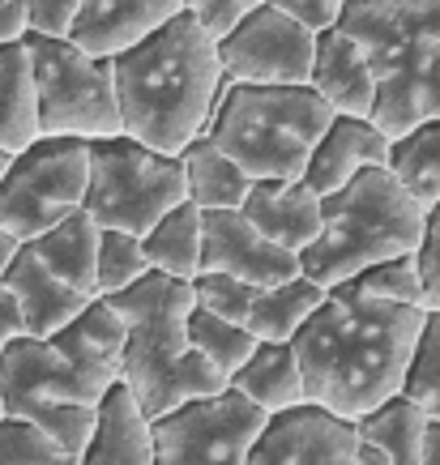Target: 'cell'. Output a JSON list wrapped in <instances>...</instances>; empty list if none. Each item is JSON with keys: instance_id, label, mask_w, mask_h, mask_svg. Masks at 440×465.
Wrapping results in <instances>:
<instances>
[{"instance_id": "6da1fadb", "label": "cell", "mask_w": 440, "mask_h": 465, "mask_svg": "<svg viewBox=\"0 0 440 465\" xmlns=\"http://www.w3.org/2000/svg\"><path fill=\"white\" fill-rule=\"evenodd\" d=\"M424 321L427 308L419 303L376 299L355 282L329 286L325 303L291 338L308 381V401L364 419L402 393Z\"/></svg>"}, {"instance_id": "7a4b0ae2", "label": "cell", "mask_w": 440, "mask_h": 465, "mask_svg": "<svg viewBox=\"0 0 440 465\" xmlns=\"http://www.w3.org/2000/svg\"><path fill=\"white\" fill-rule=\"evenodd\" d=\"M112 77L125 133L163 154H180L205 133L227 90L218 39L188 9L112 56Z\"/></svg>"}, {"instance_id": "3957f363", "label": "cell", "mask_w": 440, "mask_h": 465, "mask_svg": "<svg viewBox=\"0 0 440 465\" xmlns=\"http://www.w3.org/2000/svg\"><path fill=\"white\" fill-rule=\"evenodd\" d=\"M107 299L128 321L120 381L128 384V393L137 397V406L150 419L185 406V401H197V397L223 393L231 384L188 341V316L197 308V291L188 278H171L163 269H150L142 282L125 286Z\"/></svg>"}, {"instance_id": "277c9868", "label": "cell", "mask_w": 440, "mask_h": 465, "mask_svg": "<svg viewBox=\"0 0 440 465\" xmlns=\"http://www.w3.org/2000/svg\"><path fill=\"white\" fill-rule=\"evenodd\" d=\"M338 26L359 39L376 73L372 124L402 137L440 120V0H346Z\"/></svg>"}, {"instance_id": "5b68a950", "label": "cell", "mask_w": 440, "mask_h": 465, "mask_svg": "<svg viewBox=\"0 0 440 465\" xmlns=\"http://www.w3.org/2000/svg\"><path fill=\"white\" fill-rule=\"evenodd\" d=\"M424 223L427 210L402 188L394 171L364 167L351 183L325 197L321 235L299 252V265L321 286L351 282L368 265L415 252L424 240Z\"/></svg>"}, {"instance_id": "8992f818", "label": "cell", "mask_w": 440, "mask_h": 465, "mask_svg": "<svg viewBox=\"0 0 440 465\" xmlns=\"http://www.w3.org/2000/svg\"><path fill=\"white\" fill-rule=\"evenodd\" d=\"M334 115L338 112L313 85L227 82L205 133L253 180H304L308 158Z\"/></svg>"}, {"instance_id": "52a82bcc", "label": "cell", "mask_w": 440, "mask_h": 465, "mask_svg": "<svg viewBox=\"0 0 440 465\" xmlns=\"http://www.w3.org/2000/svg\"><path fill=\"white\" fill-rule=\"evenodd\" d=\"M0 397L5 414H22L39 423L52 440L82 457L95 423L99 401L107 397L99 381H90L52 338H17L0 354Z\"/></svg>"}, {"instance_id": "ba28073f", "label": "cell", "mask_w": 440, "mask_h": 465, "mask_svg": "<svg viewBox=\"0 0 440 465\" xmlns=\"http://www.w3.org/2000/svg\"><path fill=\"white\" fill-rule=\"evenodd\" d=\"M188 201V180L180 154H163L128 133L90 142V188L85 213L103 231L145 235L150 226Z\"/></svg>"}, {"instance_id": "9c48e42d", "label": "cell", "mask_w": 440, "mask_h": 465, "mask_svg": "<svg viewBox=\"0 0 440 465\" xmlns=\"http://www.w3.org/2000/svg\"><path fill=\"white\" fill-rule=\"evenodd\" d=\"M26 47L39 82V137L99 142L125 133L112 60L90 56L82 43L52 35H26Z\"/></svg>"}, {"instance_id": "30bf717a", "label": "cell", "mask_w": 440, "mask_h": 465, "mask_svg": "<svg viewBox=\"0 0 440 465\" xmlns=\"http://www.w3.org/2000/svg\"><path fill=\"white\" fill-rule=\"evenodd\" d=\"M90 188V142L82 137H39L14 154L0 180V226L22 243L85 210Z\"/></svg>"}, {"instance_id": "8fae6325", "label": "cell", "mask_w": 440, "mask_h": 465, "mask_svg": "<svg viewBox=\"0 0 440 465\" xmlns=\"http://www.w3.org/2000/svg\"><path fill=\"white\" fill-rule=\"evenodd\" d=\"M270 414L240 389L197 397L155 419V465H248Z\"/></svg>"}, {"instance_id": "7c38bea8", "label": "cell", "mask_w": 440, "mask_h": 465, "mask_svg": "<svg viewBox=\"0 0 440 465\" xmlns=\"http://www.w3.org/2000/svg\"><path fill=\"white\" fill-rule=\"evenodd\" d=\"M227 82L248 85H308L316 64V35L278 5H261L218 39Z\"/></svg>"}, {"instance_id": "4fadbf2b", "label": "cell", "mask_w": 440, "mask_h": 465, "mask_svg": "<svg viewBox=\"0 0 440 465\" xmlns=\"http://www.w3.org/2000/svg\"><path fill=\"white\" fill-rule=\"evenodd\" d=\"M248 465H394L355 419L304 401L295 410L270 414L261 427Z\"/></svg>"}, {"instance_id": "5bb4252c", "label": "cell", "mask_w": 440, "mask_h": 465, "mask_svg": "<svg viewBox=\"0 0 440 465\" xmlns=\"http://www.w3.org/2000/svg\"><path fill=\"white\" fill-rule=\"evenodd\" d=\"M201 269H218L231 278H244L253 286H278L304 273L299 252L274 243L256 223L244 218V210H201Z\"/></svg>"}, {"instance_id": "9a60e30c", "label": "cell", "mask_w": 440, "mask_h": 465, "mask_svg": "<svg viewBox=\"0 0 440 465\" xmlns=\"http://www.w3.org/2000/svg\"><path fill=\"white\" fill-rule=\"evenodd\" d=\"M240 210L256 231L291 252H304L325 223V197L308 180H253Z\"/></svg>"}, {"instance_id": "2e32d148", "label": "cell", "mask_w": 440, "mask_h": 465, "mask_svg": "<svg viewBox=\"0 0 440 465\" xmlns=\"http://www.w3.org/2000/svg\"><path fill=\"white\" fill-rule=\"evenodd\" d=\"M175 14H185V0H82L69 39L82 43L90 56L112 60Z\"/></svg>"}, {"instance_id": "e0dca14e", "label": "cell", "mask_w": 440, "mask_h": 465, "mask_svg": "<svg viewBox=\"0 0 440 465\" xmlns=\"http://www.w3.org/2000/svg\"><path fill=\"white\" fill-rule=\"evenodd\" d=\"M308 85L338 115L372 120V112H376V73H372V60L359 47V39H351L342 26L316 35V64Z\"/></svg>"}, {"instance_id": "ac0fdd59", "label": "cell", "mask_w": 440, "mask_h": 465, "mask_svg": "<svg viewBox=\"0 0 440 465\" xmlns=\"http://www.w3.org/2000/svg\"><path fill=\"white\" fill-rule=\"evenodd\" d=\"M389 145H394V137L381 133L372 120L334 115V124L325 128V137L316 142L313 158H308L304 180L313 183L321 197H329L342 183L355 180L364 167H389Z\"/></svg>"}, {"instance_id": "d6986e66", "label": "cell", "mask_w": 440, "mask_h": 465, "mask_svg": "<svg viewBox=\"0 0 440 465\" xmlns=\"http://www.w3.org/2000/svg\"><path fill=\"white\" fill-rule=\"evenodd\" d=\"M5 286L14 291L17 308L26 316L30 338H52V333H60V329L95 299V295H85V291H77V286H69L60 273H52L30 243H22V252L14 256V265L5 273Z\"/></svg>"}, {"instance_id": "ffe728a7", "label": "cell", "mask_w": 440, "mask_h": 465, "mask_svg": "<svg viewBox=\"0 0 440 465\" xmlns=\"http://www.w3.org/2000/svg\"><path fill=\"white\" fill-rule=\"evenodd\" d=\"M52 341L82 367L90 381H99L103 389H112V384L120 381V367H125L128 321L120 316V308H115L107 295H95L60 333H52Z\"/></svg>"}, {"instance_id": "44dd1931", "label": "cell", "mask_w": 440, "mask_h": 465, "mask_svg": "<svg viewBox=\"0 0 440 465\" xmlns=\"http://www.w3.org/2000/svg\"><path fill=\"white\" fill-rule=\"evenodd\" d=\"M82 465H155V419L137 406L125 381H115L99 401V423Z\"/></svg>"}, {"instance_id": "7402d4cb", "label": "cell", "mask_w": 440, "mask_h": 465, "mask_svg": "<svg viewBox=\"0 0 440 465\" xmlns=\"http://www.w3.org/2000/svg\"><path fill=\"white\" fill-rule=\"evenodd\" d=\"M231 389H240L265 414H283L308 401V381L291 341H256L253 359L231 376Z\"/></svg>"}, {"instance_id": "603a6c76", "label": "cell", "mask_w": 440, "mask_h": 465, "mask_svg": "<svg viewBox=\"0 0 440 465\" xmlns=\"http://www.w3.org/2000/svg\"><path fill=\"white\" fill-rule=\"evenodd\" d=\"M39 142V82L26 39L0 43V145L22 154Z\"/></svg>"}, {"instance_id": "cb8c5ba5", "label": "cell", "mask_w": 440, "mask_h": 465, "mask_svg": "<svg viewBox=\"0 0 440 465\" xmlns=\"http://www.w3.org/2000/svg\"><path fill=\"white\" fill-rule=\"evenodd\" d=\"M180 163H185L188 201L201 210H240L248 188H253V175L214 142L210 133H197L180 150Z\"/></svg>"}, {"instance_id": "d4e9b609", "label": "cell", "mask_w": 440, "mask_h": 465, "mask_svg": "<svg viewBox=\"0 0 440 465\" xmlns=\"http://www.w3.org/2000/svg\"><path fill=\"white\" fill-rule=\"evenodd\" d=\"M99 240H103V226L85 210H77L65 223L52 226V231H43L39 240H30V248L43 256V265L52 273H60L69 286H77L85 295H99Z\"/></svg>"}, {"instance_id": "484cf974", "label": "cell", "mask_w": 440, "mask_h": 465, "mask_svg": "<svg viewBox=\"0 0 440 465\" xmlns=\"http://www.w3.org/2000/svg\"><path fill=\"white\" fill-rule=\"evenodd\" d=\"M325 295H329V286L313 282L308 273H299V278L278 282V286H261L244 324H248L261 341H291L299 329H304V321L325 303Z\"/></svg>"}, {"instance_id": "4316f807", "label": "cell", "mask_w": 440, "mask_h": 465, "mask_svg": "<svg viewBox=\"0 0 440 465\" xmlns=\"http://www.w3.org/2000/svg\"><path fill=\"white\" fill-rule=\"evenodd\" d=\"M201 205L193 201H180L171 213H163L150 231L142 235L145 243V256H150V265L171 273V278H197L201 273Z\"/></svg>"}, {"instance_id": "83f0119b", "label": "cell", "mask_w": 440, "mask_h": 465, "mask_svg": "<svg viewBox=\"0 0 440 465\" xmlns=\"http://www.w3.org/2000/svg\"><path fill=\"white\" fill-rule=\"evenodd\" d=\"M427 414L415 397L394 393L389 401H381L376 410H368L364 419H355L359 431L376 444L394 465H419L424 452V431H427Z\"/></svg>"}, {"instance_id": "f1b7e54d", "label": "cell", "mask_w": 440, "mask_h": 465, "mask_svg": "<svg viewBox=\"0 0 440 465\" xmlns=\"http://www.w3.org/2000/svg\"><path fill=\"white\" fill-rule=\"evenodd\" d=\"M389 171L402 180L424 210L440 201V120H424L411 133L394 137L389 145Z\"/></svg>"}, {"instance_id": "f546056e", "label": "cell", "mask_w": 440, "mask_h": 465, "mask_svg": "<svg viewBox=\"0 0 440 465\" xmlns=\"http://www.w3.org/2000/svg\"><path fill=\"white\" fill-rule=\"evenodd\" d=\"M188 341H193V351L205 354V359L231 381V376L253 359L261 338H256L248 324H235V321H227V316H214V312H205V308H193V316H188Z\"/></svg>"}, {"instance_id": "4dcf8cb0", "label": "cell", "mask_w": 440, "mask_h": 465, "mask_svg": "<svg viewBox=\"0 0 440 465\" xmlns=\"http://www.w3.org/2000/svg\"><path fill=\"white\" fill-rule=\"evenodd\" d=\"M0 465H82V457L22 414H0Z\"/></svg>"}, {"instance_id": "1f68e13d", "label": "cell", "mask_w": 440, "mask_h": 465, "mask_svg": "<svg viewBox=\"0 0 440 465\" xmlns=\"http://www.w3.org/2000/svg\"><path fill=\"white\" fill-rule=\"evenodd\" d=\"M150 256H145L142 235L133 231H103L99 240V295H115L125 286L142 282L150 273Z\"/></svg>"}, {"instance_id": "d6a6232c", "label": "cell", "mask_w": 440, "mask_h": 465, "mask_svg": "<svg viewBox=\"0 0 440 465\" xmlns=\"http://www.w3.org/2000/svg\"><path fill=\"white\" fill-rule=\"evenodd\" d=\"M402 393L415 397L432 419H440V312H427L424 333H419V346H415V359H411V371H406Z\"/></svg>"}, {"instance_id": "836d02e7", "label": "cell", "mask_w": 440, "mask_h": 465, "mask_svg": "<svg viewBox=\"0 0 440 465\" xmlns=\"http://www.w3.org/2000/svg\"><path fill=\"white\" fill-rule=\"evenodd\" d=\"M359 291H368L376 299H394V303H419L424 308V273H419V256L402 252L389 256L381 265H368L359 278H351Z\"/></svg>"}, {"instance_id": "e575fe53", "label": "cell", "mask_w": 440, "mask_h": 465, "mask_svg": "<svg viewBox=\"0 0 440 465\" xmlns=\"http://www.w3.org/2000/svg\"><path fill=\"white\" fill-rule=\"evenodd\" d=\"M193 291H197V308L244 324L261 286L244 282V278H231V273H218V269H201L197 278H193Z\"/></svg>"}, {"instance_id": "d590c367", "label": "cell", "mask_w": 440, "mask_h": 465, "mask_svg": "<svg viewBox=\"0 0 440 465\" xmlns=\"http://www.w3.org/2000/svg\"><path fill=\"white\" fill-rule=\"evenodd\" d=\"M415 256H419V273H424V308L440 312V201L427 210L424 240H419Z\"/></svg>"}, {"instance_id": "8d00e7d4", "label": "cell", "mask_w": 440, "mask_h": 465, "mask_svg": "<svg viewBox=\"0 0 440 465\" xmlns=\"http://www.w3.org/2000/svg\"><path fill=\"white\" fill-rule=\"evenodd\" d=\"M261 5H270V0H185V9L210 30L214 39H223L227 30H235Z\"/></svg>"}, {"instance_id": "74e56055", "label": "cell", "mask_w": 440, "mask_h": 465, "mask_svg": "<svg viewBox=\"0 0 440 465\" xmlns=\"http://www.w3.org/2000/svg\"><path fill=\"white\" fill-rule=\"evenodd\" d=\"M82 0H26V35H52V39H69L73 22H77Z\"/></svg>"}, {"instance_id": "f35d334b", "label": "cell", "mask_w": 440, "mask_h": 465, "mask_svg": "<svg viewBox=\"0 0 440 465\" xmlns=\"http://www.w3.org/2000/svg\"><path fill=\"white\" fill-rule=\"evenodd\" d=\"M270 5H278L283 14H291L295 22H304V26L313 30V35H321V30L338 26L346 0H270Z\"/></svg>"}, {"instance_id": "ab89813d", "label": "cell", "mask_w": 440, "mask_h": 465, "mask_svg": "<svg viewBox=\"0 0 440 465\" xmlns=\"http://www.w3.org/2000/svg\"><path fill=\"white\" fill-rule=\"evenodd\" d=\"M17 338H26V316H22V308H17L14 291L0 282V354L9 351Z\"/></svg>"}, {"instance_id": "60d3db41", "label": "cell", "mask_w": 440, "mask_h": 465, "mask_svg": "<svg viewBox=\"0 0 440 465\" xmlns=\"http://www.w3.org/2000/svg\"><path fill=\"white\" fill-rule=\"evenodd\" d=\"M26 0H0V43L26 39Z\"/></svg>"}, {"instance_id": "b9f144b4", "label": "cell", "mask_w": 440, "mask_h": 465, "mask_svg": "<svg viewBox=\"0 0 440 465\" xmlns=\"http://www.w3.org/2000/svg\"><path fill=\"white\" fill-rule=\"evenodd\" d=\"M419 465H440V419H427V431H424V452H419Z\"/></svg>"}, {"instance_id": "7bdbcfd3", "label": "cell", "mask_w": 440, "mask_h": 465, "mask_svg": "<svg viewBox=\"0 0 440 465\" xmlns=\"http://www.w3.org/2000/svg\"><path fill=\"white\" fill-rule=\"evenodd\" d=\"M17 252H22V240H17V235H9V231L0 226V282H5V273H9V265H14Z\"/></svg>"}, {"instance_id": "ee69618b", "label": "cell", "mask_w": 440, "mask_h": 465, "mask_svg": "<svg viewBox=\"0 0 440 465\" xmlns=\"http://www.w3.org/2000/svg\"><path fill=\"white\" fill-rule=\"evenodd\" d=\"M14 167V150H5V145H0V180H5V171Z\"/></svg>"}, {"instance_id": "f6af8a7d", "label": "cell", "mask_w": 440, "mask_h": 465, "mask_svg": "<svg viewBox=\"0 0 440 465\" xmlns=\"http://www.w3.org/2000/svg\"><path fill=\"white\" fill-rule=\"evenodd\" d=\"M0 414H5V397H0Z\"/></svg>"}]
</instances>
